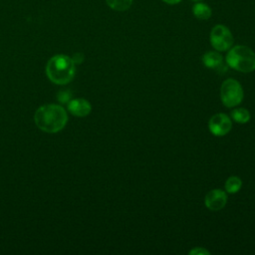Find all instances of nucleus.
<instances>
[{"mask_svg":"<svg viewBox=\"0 0 255 255\" xmlns=\"http://www.w3.org/2000/svg\"><path fill=\"white\" fill-rule=\"evenodd\" d=\"M231 118L238 124H246L250 120V113L244 108H237L231 111Z\"/></svg>","mask_w":255,"mask_h":255,"instance_id":"11","label":"nucleus"},{"mask_svg":"<svg viewBox=\"0 0 255 255\" xmlns=\"http://www.w3.org/2000/svg\"><path fill=\"white\" fill-rule=\"evenodd\" d=\"M243 89L241 85L234 79L224 81L220 89V98L227 108H233L239 105L243 100Z\"/></svg>","mask_w":255,"mask_h":255,"instance_id":"4","label":"nucleus"},{"mask_svg":"<svg viewBox=\"0 0 255 255\" xmlns=\"http://www.w3.org/2000/svg\"><path fill=\"white\" fill-rule=\"evenodd\" d=\"M75 70L74 62L66 55L52 57L46 66L48 78L57 85H65L71 82L74 78Z\"/></svg>","mask_w":255,"mask_h":255,"instance_id":"2","label":"nucleus"},{"mask_svg":"<svg viewBox=\"0 0 255 255\" xmlns=\"http://www.w3.org/2000/svg\"><path fill=\"white\" fill-rule=\"evenodd\" d=\"M204 202L209 210L218 211L227 203L226 191L222 189H212L206 194Z\"/></svg>","mask_w":255,"mask_h":255,"instance_id":"7","label":"nucleus"},{"mask_svg":"<svg viewBox=\"0 0 255 255\" xmlns=\"http://www.w3.org/2000/svg\"><path fill=\"white\" fill-rule=\"evenodd\" d=\"M233 36L230 30L221 24L215 25L210 32V43L212 47L219 51H227L233 45Z\"/></svg>","mask_w":255,"mask_h":255,"instance_id":"5","label":"nucleus"},{"mask_svg":"<svg viewBox=\"0 0 255 255\" xmlns=\"http://www.w3.org/2000/svg\"><path fill=\"white\" fill-rule=\"evenodd\" d=\"M202 63L209 69L218 70L223 66V58L218 52L209 51L203 55Z\"/></svg>","mask_w":255,"mask_h":255,"instance_id":"9","label":"nucleus"},{"mask_svg":"<svg viewBox=\"0 0 255 255\" xmlns=\"http://www.w3.org/2000/svg\"><path fill=\"white\" fill-rule=\"evenodd\" d=\"M226 63L230 68L238 72H253L255 70V53L247 46H234L227 53Z\"/></svg>","mask_w":255,"mask_h":255,"instance_id":"3","label":"nucleus"},{"mask_svg":"<svg viewBox=\"0 0 255 255\" xmlns=\"http://www.w3.org/2000/svg\"><path fill=\"white\" fill-rule=\"evenodd\" d=\"M58 100H59L60 103L68 104L71 100V94L68 91H61L58 94Z\"/></svg>","mask_w":255,"mask_h":255,"instance_id":"14","label":"nucleus"},{"mask_svg":"<svg viewBox=\"0 0 255 255\" xmlns=\"http://www.w3.org/2000/svg\"><path fill=\"white\" fill-rule=\"evenodd\" d=\"M68 110L71 114L77 117H86L90 114L92 107L87 100L75 99L68 103Z\"/></svg>","mask_w":255,"mask_h":255,"instance_id":"8","label":"nucleus"},{"mask_svg":"<svg viewBox=\"0 0 255 255\" xmlns=\"http://www.w3.org/2000/svg\"><path fill=\"white\" fill-rule=\"evenodd\" d=\"M71 59H72V61L74 62L75 65L82 64L83 61H84V55L82 53H76V54H74V56Z\"/></svg>","mask_w":255,"mask_h":255,"instance_id":"16","label":"nucleus"},{"mask_svg":"<svg viewBox=\"0 0 255 255\" xmlns=\"http://www.w3.org/2000/svg\"><path fill=\"white\" fill-rule=\"evenodd\" d=\"M242 187V180L238 176H230L225 182V191L227 193H236Z\"/></svg>","mask_w":255,"mask_h":255,"instance_id":"12","label":"nucleus"},{"mask_svg":"<svg viewBox=\"0 0 255 255\" xmlns=\"http://www.w3.org/2000/svg\"><path fill=\"white\" fill-rule=\"evenodd\" d=\"M189 254L190 255H209V251H207L202 247H197L189 251Z\"/></svg>","mask_w":255,"mask_h":255,"instance_id":"15","label":"nucleus"},{"mask_svg":"<svg viewBox=\"0 0 255 255\" xmlns=\"http://www.w3.org/2000/svg\"><path fill=\"white\" fill-rule=\"evenodd\" d=\"M191 1H201V0H191Z\"/></svg>","mask_w":255,"mask_h":255,"instance_id":"18","label":"nucleus"},{"mask_svg":"<svg viewBox=\"0 0 255 255\" xmlns=\"http://www.w3.org/2000/svg\"><path fill=\"white\" fill-rule=\"evenodd\" d=\"M232 128V122L225 114H216L212 116L208 122V128L211 133L216 136L227 134Z\"/></svg>","mask_w":255,"mask_h":255,"instance_id":"6","label":"nucleus"},{"mask_svg":"<svg viewBox=\"0 0 255 255\" xmlns=\"http://www.w3.org/2000/svg\"><path fill=\"white\" fill-rule=\"evenodd\" d=\"M133 0H106L108 6L116 11H126L128 10Z\"/></svg>","mask_w":255,"mask_h":255,"instance_id":"13","label":"nucleus"},{"mask_svg":"<svg viewBox=\"0 0 255 255\" xmlns=\"http://www.w3.org/2000/svg\"><path fill=\"white\" fill-rule=\"evenodd\" d=\"M192 13L199 20H207L211 17L212 10L207 4L197 2L192 6Z\"/></svg>","mask_w":255,"mask_h":255,"instance_id":"10","label":"nucleus"},{"mask_svg":"<svg viewBox=\"0 0 255 255\" xmlns=\"http://www.w3.org/2000/svg\"><path fill=\"white\" fill-rule=\"evenodd\" d=\"M68 121L65 109L58 105H45L35 113L37 127L46 132H57L64 128Z\"/></svg>","mask_w":255,"mask_h":255,"instance_id":"1","label":"nucleus"},{"mask_svg":"<svg viewBox=\"0 0 255 255\" xmlns=\"http://www.w3.org/2000/svg\"><path fill=\"white\" fill-rule=\"evenodd\" d=\"M164 3L169 4V5H175L177 3H179L181 0H162Z\"/></svg>","mask_w":255,"mask_h":255,"instance_id":"17","label":"nucleus"}]
</instances>
